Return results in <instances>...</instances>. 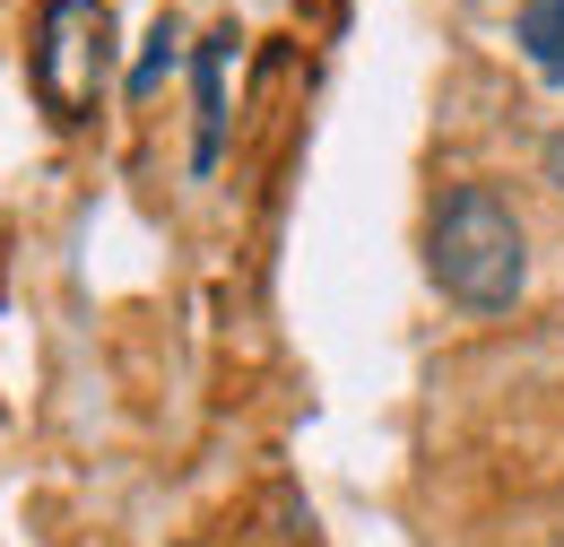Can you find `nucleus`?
Instances as JSON below:
<instances>
[{"label":"nucleus","mask_w":564,"mask_h":547,"mask_svg":"<svg viewBox=\"0 0 564 547\" xmlns=\"http://www.w3.org/2000/svg\"><path fill=\"white\" fill-rule=\"evenodd\" d=\"M547 183H556V192H564V131L547 139Z\"/></svg>","instance_id":"6"},{"label":"nucleus","mask_w":564,"mask_h":547,"mask_svg":"<svg viewBox=\"0 0 564 547\" xmlns=\"http://www.w3.org/2000/svg\"><path fill=\"white\" fill-rule=\"evenodd\" d=\"M512 44L530 53V69H539V78H556V87H564V0H521Z\"/></svg>","instance_id":"4"},{"label":"nucleus","mask_w":564,"mask_h":547,"mask_svg":"<svg viewBox=\"0 0 564 547\" xmlns=\"http://www.w3.org/2000/svg\"><path fill=\"white\" fill-rule=\"evenodd\" d=\"M105 69H113V9L105 0H44L35 9V44H26V87L35 105L78 131L105 96Z\"/></svg>","instance_id":"2"},{"label":"nucleus","mask_w":564,"mask_h":547,"mask_svg":"<svg viewBox=\"0 0 564 547\" xmlns=\"http://www.w3.org/2000/svg\"><path fill=\"white\" fill-rule=\"evenodd\" d=\"M174 62H183V26H174V18H156V26H148V53H140V69H131V96H156Z\"/></svg>","instance_id":"5"},{"label":"nucleus","mask_w":564,"mask_h":547,"mask_svg":"<svg viewBox=\"0 0 564 547\" xmlns=\"http://www.w3.org/2000/svg\"><path fill=\"white\" fill-rule=\"evenodd\" d=\"M226 53H235V26H217L209 44H192V105H200L192 165H200V174L217 165V139H226Z\"/></svg>","instance_id":"3"},{"label":"nucleus","mask_w":564,"mask_h":547,"mask_svg":"<svg viewBox=\"0 0 564 547\" xmlns=\"http://www.w3.org/2000/svg\"><path fill=\"white\" fill-rule=\"evenodd\" d=\"M425 270L460 313H512L530 287V244L512 201L495 183H452L425 217Z\"/></svg>","instance_id":"1"}]
</instances>
